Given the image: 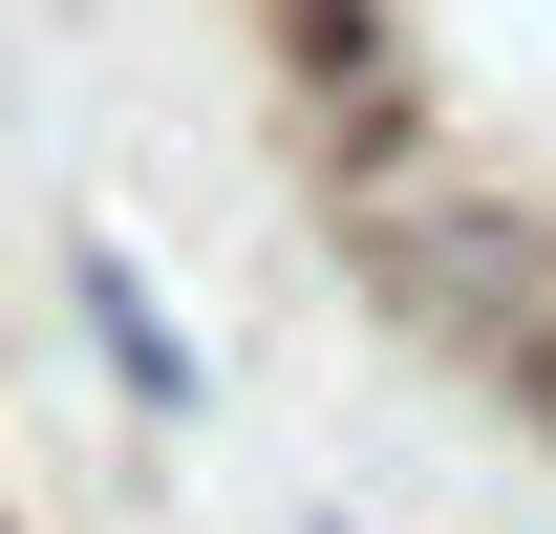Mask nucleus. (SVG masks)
<instances>
[{"label":"nucleus","mask_w":556,"mask_h":534,"mask_svg":"<svg viewBox=\"0 0 556 534\" xmlns=\"http://www.w3.org/2000/svg\"><path fill=\"white\" fill-rule=\"evenodd\" d=\"M86 321H108V364H129V406H193V342H172V321H150V300H129V278H86Z\"/></svg>","instance_id":"nucleus-1"}]
</instances>
